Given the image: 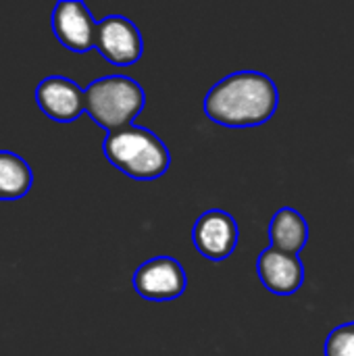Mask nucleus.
<instances>
[{
    "label": "nucleus",
    "mask_w": 354,
    "mask_h": 356,
    "mask_svg": "<svg viewBox=\"0 0 354 356\" xmlns=\"http://www.w3.org/2000/svg\"><path fill=\"white\" fill-rule=\"evenodd\" d=\"M280 104L275 81L259 71H238L219 79L204 98V113L225 127H257L267 123Z\"/></svg>",
    "instance_id": "obj_1"
},
{
    "label": "nucleus",
    "mask_w": 354,
    "mask_h": 356,
    "mask_svg": "<svg viewBox=\"0 0 354 356\" xmlns=\"http://www.w3.org/2000/svg\"><path fill=\"white\" fill-rule=\"evenodd\" d=\"M102 150L113 167L140 181L159 179L171 165L165 142L150 129L138 125L106 134Z\"/></svg>",
    "instance_id": "obj_2"
},
{
    "label": "nucleus",
    "mask_w": 354,
    "mask_h": 356,
    "mask_svg": "<svg viewBox=\"0 0 354 356\" xmlns=\"http://www.w3.org/2000/svg\"><path fill=\"white\" fill-rule=\"evenodd\" d=\"M144 102L142 86L127 75H106L86 88V113L108 134L134 125Z\"/></svg>",
    "instance_id": "obj_3"
},
{
    "label": "nucleus",
    "mask_w": 354,
    "mask_h": 356,
    "mask_svg": "<svg viewBox=\"0 0 354 356\" xmlns=\"http://www.w3.org/2000/svg\"><path fill=\"white\" fill-rule=\"evenodd\" d=\"M188 275L173 257H154L134 273V290L150 302H169L186 292Z\"/></svg>",
    "instance_id": "obj_4"
},
{
    "label": "nucleus",
    "mask_w": 354,
    "mask_h": 356,
    "mask_svg": "<svg viewBox=\"0 0 354 356\" xmlns=\"http://www.w3.org/2000/svg\"><path fill=\"white\" fill-rule=\"evenodd\" d=\"M94 48L102 54V58L119 67L138 63L144 52L140 29L121 15H111L98 21Z\"/></svg>",
    "instance_id": "obj_5"
},
{
    "label": "nucleus",
    "mask_w": 354,
    "mask_h": 356,
    "mask_svg": "<svg viewBox=\"0 0 354 356\" xmlns=\"http://www.w3.org/2000/svg\"><path fill=\"white\" fill-rule=\"evenodd\" d=\"M238 236L240 232L236 219L221 209H211L202 213L192 229L196 250L209 261H223L232 257L238 246Z\"/></svg>",
    "instance_id": "obj_6"
},
{
    "label": "nucleus",
    "mask_w": 354,
    "mask_h": 356,
    "mask_svg": "<svg viewBox=\"0 0 354 356\" xmlns=\"http://www.w3.org/2000/svg\"><path fill=\"white\" fill-rule=\"evenodd\" d=\"M96 27L92 13L79 0H63L52 10V31L71 52H88L96 46Z\"/></svg>",
    "instance_id": "obj_7"
},
{
    "label": "nucleus",
    "mask_w": 354,
    "mask_h": 356,
    "mask_svg": "<svg viewBox=\"0 0 354 356\" xmlns=\"http://www.w3.org/2000/svg\"><path fill=\"white\" fill-rule=\"evenodd\" d=\"M40 111L58 123H71L86 111V90L63 75H50L35 88Z\"/></svg>",
    "instance_id": "obj_8"
},
{
    "label": "nucleus",
    "mask_w": 354,
    "mask_h": 356,
    "mask_svg": "<svg viewBox=\"0 0 354 356\" xmlns=\"http://www.w3.org/2000/svg\"><path fill=\"white\" fill-rule=\"evenodd\" d=\"M257 273L261 284L277 296H290L305 284V265L298 254H288L271 246L261 252Z\"/></svg>",
    "instance_id": "obj_9"
},
{
    "label": "nucleus",
    "mask_w": 354,
    "mask_h": 356,
    "mask_svg": "<svg viewBox=\"0 0 354 356\" xmlns=\"http://www.w3.org/2000/svg\"><path fill=\"white\" fill-rule=\"evenodd\" d=\"M269 240L271 248L288 254H298L309 242L307 219L290 207L280 209L269 223Z\"/></svg>",
    "instance_id": "obj_10"
},
{
    "label": "nucleus",
    "mask_w": 354,
    "mask_h": 356,
    "mask_svg": "<svg viewBox=\"0 0 354 356\" xmlns=\"http://www.w3.org/2000/svg\"><path fill=\"white\" fill-rule=\"evenodd\" d=\"M33 186V173L19 154L0 150V200H17Z\"/></svg>",
    "instance_id": "obj_11"
},
{
    "label": "nucleus",
    "mask_w": 354,
    "mask_h": 356,
    "mask_svg": "<svg viewBox=\"0 0 354 356\" xmlns=\"http://www.w3.org/2000/svg\"><path fill=\"white\" fill-rule=\"evenodd\" d=\"M325 356H354V321L332 330L325 342Z\"/></svg>",
    "instance_id": "obj_12"
}]
</instances>
